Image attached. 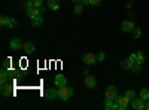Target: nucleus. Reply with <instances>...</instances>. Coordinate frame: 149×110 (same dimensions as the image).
I'll return each mask as SVG.
<instances>
[{
  "instance_id": "obj_1",
  "label": "nucleus",
  "mask_w": 149,
  "mask_h": 110,
  "mask_svg": "<svg viewBox=\"0 0 149 110\" xmlns=\"http://www.w3.org/2000/svg\"><path fill=\"white\" fill-rule=\"evenodd\" d=\"M118 89L116 86L110 85V86L106 89V94H104V98H106V104H113L116 100H118Z\"/></svg>"
},
{
  "instance_id": "obj_2",
  "label": "nucleus",
  "mask_w": 149,
  "mask_h": 110,
  "mask_svg": "<svg viewBox=\"0 0 149 110\" xmlns=\"http://www.w3.org/2000/svg\"><path fill=\"white\" fill-rule=\"evenodd\" d=\"M72 95H73V88L67 86V85H64V86H60V88H58V98H60V100L67 101Z\"/></svg>"
},
{
  "instance_id": "obj_3",
  "label": "nucleus",
  "mask_w": 149,
  "mask_h": 110,
  "mask_svg": "<svg viewBox=\"0 0 149 110\" xmlns=\"http://www.w3.org/2000/svg\"><path fill=\"white\" fill-rule=\"evenodd\" d=\"M128 98L125 95H122V97H118V100L115 101V104H113V110H125L127 107H128Z\"/></svg>"
},
{
  "instance_id": "obj_4",
  "label": "nucleus",
  "mask_w": 149,
  "mask_h": 110,
  "mask_svg": "<svg viewBox=\"0 0 149 110\" xmlns=\"http://www.w3.org/2000/svg\"><path fill=\"white\" fill-rule=\"evenodd\" d=\"M82 61H84V64H86V66H93V64H95L97 63V55L95 54H93V52H88V54H84L82 55Z\"/></svg>"
},
{
  "instance_id": "obj_5",
  "label": "nucleus",
  "mask_w": 149,
  "mask_h": 110,
  "mask_svg": "<svg viewBox=\"0 0 149 110\" xmlns=\"http://www.w3.org/2000/svg\"><path fill=\"white\" fill-rule=\"evenodd\" d=\"M0 92H2L3 97H12V95H14V85H12L10 82L2 85V88H0Z\"/></svg>"
},
{
  "instance_id": "obj_6",
  "label": "nucleus",
  "mask_w": 149,
  "mask_h": 110,
  "mask_svg": "<svg viewBox=\"0 0 149 110\" xmlns=\"http://www.w3.org/2000/svg\"><path fill=\"white\" fill-rule=\"evenodd\" d=\"M145 104H146V101L143 98H140V97H134V98L131 100V107L136 109V110H143Z\"/></svg>"
},
{
  "instance_id": "obj_7",
  "label": "nucleus",
  "mask_w": 149,
  "mask_h": 110,
  "mask_svg": "<svg viewBox=\"0 0 149 110\" xmlns=\"http://www.w3.org/2000/svg\"><path fill=\"white\" fill-rule=\"evenodd\" d=\"M85 86L88 88V89H94L95 86H97V80H95V77L93 76V75H85Z\"/></svg>"
},
{
  "instance_id": "obj_8",
  "label": "nucleus",
  "mask_w": 149,
  "mask_h": 110,
  "mask_svg": "<svg viewBox=\"0 0 149 110\" xmlns=\"http://www.w3.org/2000/svg\"><path fill=\"white\" fill-rule=\"evenodd\" d=\"M134 22L133 21H130V19H127V21H122V24H121V30L124 31V33H131L133 30H134Z\"/></svg>"
},
{
  "instance_id": "obj_9",
  "label": "nucleus",
  "mask_w": 149,
  "mask_h": 110,
  "mask_svg": "<svg viewBox=\"0 0 149 110\" xmlns=\"http://www.w3.org/2000/svg\"><path fill=\"white\" fill-rule=\"evenodd\" d=\"M45 97H46V100H57V97H58V91L55 88H48L45 91Z\"/></svg>"
},
{
  "instance_id": "obj_10",
  "label": "nucleus",
  "mask_w": 149,
  "mask_h": 110,
  "mask_svg": "<svg viewBox=\"0 0 149 110\" xmlns=\"http://www.w3.org/2000/svg\"><path fill=\"white\" fill-rule=\"evenodd\" d=\"M9 70H6V68H2V71H0V83L2 85H5V83H8L9 82Z\"/></svg>"
},
{
  "instance_id": "obj_11",
  "label": "nucleus",
  "mask_w": 149,
  "mask_h": 110,
  "mask_svg": "<svg viewBox=\"0 0 149 110\" xmlns=\"http://www.w3.org/2000/svg\"><path fill=\"white\" fill-rule=\"evenodd\" d=\"M54 82H55V85H57V88H60V86H64V85H67L66 76H63V75H57V76H55V79H54Z\"/></svg>"
},
{
  "instance_id": "obj_12",
  "label": "nucleus",
  "mask_w": 149,
  "mask_h": 110,
  "mask_svg": "<svg viewBox=\"0 0 149 110\" xmlns=\"http://www.w3.org/2000/svg\"><path fill=\"white\" fill-rule=\"evenodd\" d=\"M133 66H134V61L131 58H127V59H122L121 63V67L124 70H133Z\"/></svg>"
},
{
  "instance_id": "obj_13",
  "label": "nucleus",
  "mask_w": 149,
  "mask_h": 110,
  "mask_svg": "<svg viewBox=\"0 0 149 110\" xmlns=\"http://www.w3.org/2000/svg\"><path fill=\"white\" fill-rule=\"evenodd\" d=\"M26 12H27V17H30L31 19L36 18V17H40V15H39V9H37L36 6H30Z\"/></svg>"
},
{
  "instance_id": "obj_14",
  "label": "nucleus",
  "mask_w": 149,
  "mask_h": 110,
  "mask_svg": "<svg viewBox=\"0 0 149 110\" xmlns=\"http://www.w3.org/2000/svg\"><path fill=\"white\" fill-rule=\"evenodd\" d=\"M22 49H24V52H27V54H33L36 48H34V45L31 42H24L22 43Z\"/></svg>"
},
{
  "instance_id": "obj_15",
  "label": "nucleus",
  "mask_w": 149,
  "mask_h": 110,
  "mask_svg": "<svg viewBox=\"0 0 149 110\" xmlns=\"http://www.w3.org/2000/svg\"><path fill=\"white\" fill-rule=\"evenodd\" d=\"M22 48V43L19 39H14V40H10V49L12 51H17V49H21Z\"/></svg>"
},
{
  "instance_id": "obj_16",
  "label": "nucleus",
  "mask_w": 149,
  "mask_h": 110,
  "mask_svg": "<svg viewBox=\"0 0 149 110\" xmlns=\"http://www.w3.org/2000/svg\"><path fill=\"white\" fill-rule=\"evenodd\" d=\"M145 61H146V57H145V54L143 52H136V63H137V64H145Z\"/></svg>"
},
{
  "instance_id": "obj_17",
  "label": "nucleus",
  "mask_w": 149,
  "mask_h": 110,
  "mask_svg": "<svg viewBox=\"0 0 149 110\" xmlns=\"http://www.w3.org/2000/svg\"><path fill=\"white\" fill-rule=\"evenodd\" d=\"M42 24H43V18H42V17H36V18H33V19H31V27H33V28L40 27Z\"/></svg>"
},
{
  "instance_id": "obj_18",
  "label": "nucleus",
  "mask_w": 149,
  "mask_h": 110,
  "mask_svg": "<svg viewBox=\"0 0 149 110\" xmlns=\"http://www.w3.org/2000/svg\"><path fill=\"white\" fill-rule=\"evenodd\" d=\"M46 5H48V8L51 9V10H57V9L60 8L58 0H48V2H46Z\"/></svg>"
},
{
  "instance_id": "obj_19",
  "label": "nucleus",
  "mask_w": 149,
  "mask_h": 110,
  "mask_svg": "<svg viewBox=\"0 0 149 110\" xmlns=\"http://www.w3.org/2000/svg\"><path fill=\"white\" fill-rule=\"evenodd\" d=\"M84 8H85V5H84L82 2H78L76 5H74V14H76V15H81L82 12H84Z\"/></svg>"
},
{
  "instance_id": "obj_20",
  "label": "nucleus",
  "mask_w": 149,
  "mask_h": 110,
  "mask_svg": "<svg viewBox=\"0 0 149 110\" xmlns=\"http://www.w3.org/2000/svg\"><path fill=\"white\" fill-rule=\"evenodd\" d=\"M131 36H133L134 39H139L140 36H142V28L140 27H134V30L131 31Z\"/></svg>"
},
{
  "instance_id": "obj_21",
  "label": "nucleus",
  "mask_w": 149,
  "mask_h": 110,
  "mask_svg": "<svg viewBox=\"0 0 149 110\" xmlns=\"http://www.w3.org/2000/svg\"><path fill=\"white\" fill-rule=\"evenodd\" d=\"M6 27H8V28H15V27H17V21H15L14 18H9V17H8Z\"/></svg>"
},
{
  "instance_id": "obj_22",
  "label": "nucleus",
  "mask_w": 149,
  "mask_h": 110,
  "mask_svg": "<svg viewBox=\"0 0 149 110\" xmlns=\"http://www.w3.org/2000/svg\"><path fill=\"white\" fill-rule=\"evenodd\" d=\"M140 98H143L145 101L149 100V89H146V88L140 89Z\"/></svg>"
},
{
  "instance_id": "obj_23",
  "label": "nucleus",
  "mask_w": 149,
  "mask_h": 110,
  "mask_svg": "<svg viewBox=\"0 0 149 110\" xmlns=\"http://www.w3.org/2000/svg\"><path fill=\"white\" fill-rule=\"evenodd\" d=\"M30 6H33V2H31V0H24V2H21V8L22 9H29Z\"/></svg>"
},
{
  "instance_id": "obj_24",
  "label": "nucleus",
  "mask_w": 149,
  "mask_h": 110,
  "mask_svg": "<svg viewBox=\"0 0 149 110\" xmlns=\"http://www.w3.org/2000/svg\"><path fill=\"white\" fill-rule=\"evenodd\" d=\"M124 95H125L127 98H128V100L131 101V100L134 98V97H136V92H134L133 89H128V91H125V94H124Z\"/></svg>"
},
{
  "instance_id": "obj_25",
  "label": "nucleus",
  "mask_w": 149,
  "mask_h": 110,
  "mask_svg": "<svg viewBox=\"0 0 149 110\" xmlns=\"http://www.w3.org/2000/svg\"><path fill=\"white\" fill-rule=\"evenodd\" d=\"M133 71H134V73H140V71H142V66L137 64V63H134V66H133Z\"/></svg>"
},
{
  "instance_id": "obj_26",
  "label": "nucleus",
  "mask_w": 149,
  "mask_h": 110,
  "mask_svg": "<svg viewBox=\"0 0 149 110\" xmlns=\"http://www.w3.org/2000/svg\"><path fill=\"white\" fill-rule=\"evenodd\" d=\"M88 3H90L91 6H100L102 0H88Z\"/></svg>"
},
{
  "instance_id": "obj_27",
  "label": "nucleus",
  "mask_w": 149,
  "mask_h": 110,
  "mask_svg": "<svg viewBox=\"0 0 149 110\" xmlns=\"http://www.w3.org/2000/svg\"><path fill=\"white\" fill-rule=\"evenodd\" d=\"M6 21H8V17L2 15V17H0V26H2V27H5V26H6Z\"/></svg>"
},
{
  "instance_id": "obj_28",
  "label": "nucleus",
  "mask_w": 149,
  "mask_h": 110,
  "mask_svg": "<svg viewBox=\"0 0 149 110\" xmlns=\"http://www.w3.org/2000/svg\"><path fill=\"white\" fill-rule=\"evenodd\" d=\"M9 67H10V59H9V58H6V59L3 61V68L9 70Z\"/></svg>"
},
{
  "instance_id": "obj_29",
  "label": "nucleus",
  "mask_w": 149,
  "mask_h": 110,
  "mask_svg": "<svg viewBox=\"0 0 149 110\" xmlns=\"http://www.w3.org/2000/svg\"><path fill=\"white\" fill-rule=\"evenodd\" d=\"M42 5H43V0H33V6L39 8V6H42Z\"/></svg>"
},
{
  "instance_id": "obj_30",
  "label": "nucleus",
  "mask_w": 149,
  "mask_h": 110,
  "mask_svg": "<svg viewBox=\"0 0 149 110\" xmlns=\"http://www.w3.org/2000/svg\"><path fill=\"white\" fill-rule=\"evenodd\" d=\"M104 58H106V54L104 52H98V55H97V59L98 61H103Z\"/></svg>"
},
{
  "instance_id": "obj_31",
  "label": "nucleus",
  "mask_w": 149,
  "mask_h": 110,
  "mask_svg": "<svg viewBox=\"0 0 149 110\" xmlns=\"http://www.w3.org/2000/svg\"><path fill=\"white\" fill-rule=\"evenodd\" d=\"M37 9H39V15H40V17H43V15H45V10H46V9H45V6L42 5V6H39Z\"/></svg>"
},
{
  "instance_id": "obj_32",
  "label": "nucleus",
  "mask_w": 149,
  "mask_h": 110,
  "mask_svg": "<svg viewBox=\"0 0 149 110\" xmlns=\"http://www.w3.org/2000/svg\"><path fill=\"white\" fill-rule=\"evenodd\" d=\"M131 6H133V2H128V3L125 5V8H127V9H131Z\"/></svg>"
},
{
  "instance_id": "obj_33",
  "label": "nucleus",
  "mask_w": 149,
  "mask_h": 110,
  "mask_svg": "<svg viewBox=\"0 0 149 110\" xmlns=\"http://www.w3.org/2000/svg\"><path fill=\"white\" fill-rule=\"evenodd\" d=\"M128 58H131V59H133V61H134V63H136V54H131V55H130V57H128Z\"/></svg>"
},
{
  "instance_id": "obj_34",
  "label": "nucleus",
  "mask_w": 149,
  "mask_h": 110,
  "mask_svg": "<svg viewBox=\"0 0 149 110\" xmlns=\"http://www.w3.org/2000/svg\"><path fill=\"white\" fill-rule=\"evenodd\" d=\"M145 109L149 110V100H146V104H145Z\"/></svg>"
},
{
  "instance_id": "obj_35",
  "label": "nucleus",
  "mask_w": 149,
  "mask_h": 110,
  "mask_svg": "<svg viewBox=\"0 0 149 110\" xmlns=\"http://www.w3.org/2000/svg\"><path fill=\"white\" fill-rule=\"evenodd\" d=\"M72 2H73V3H78V2H81V0H72Z\"/></svg>"
},
{
  "instance_id": "obj_36",
  "label": "nucleus",
  "mask_w": 149,
  "mask_h": 110,
  "mask_svg": "<svg viewBox=\"0 0 149 110\" xmlns=\"http://www.w3.org/2000/svg\"><path fill=\"white\" fill-rule=\"evenodd\" d=\"M31 2H33V0H31Z\"/></svg>"
}]
</instances>
